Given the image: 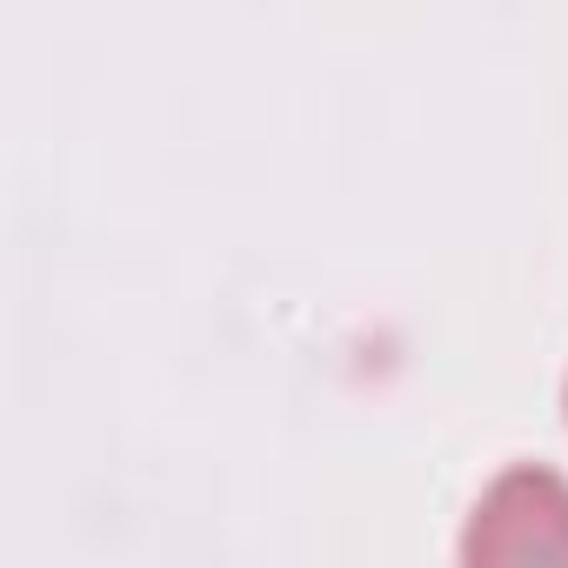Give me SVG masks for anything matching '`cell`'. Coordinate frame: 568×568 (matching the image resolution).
Instances as JSON below:
<instances>
[{"label": "cell", "mask_w": 568, "mask_h": 568, "mask_svg": "<svg viewBox=\"0 0 568 568\" xmlns=\"http://www.w3.org/2000/svg\"><path fill=\"white\" fill-rule=\"evenodd\" d=\"M475 561H568V488L541 468H515L475 515Z\"/></svg>", "instance_id": "obj_1"}]
</instances>
